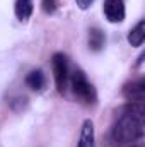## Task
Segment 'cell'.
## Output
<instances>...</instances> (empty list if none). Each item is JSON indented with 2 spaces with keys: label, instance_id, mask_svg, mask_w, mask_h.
Returning a JSON list of instances; mask_svg holds the SVG:
<instances>
[{
  "label": "cell",
  "instance_id": "5b68a950",
  "mask_svg": "<svg viewBox=\"0 0 145 147\" xmlns=\"http://www.w3.org/2000/svg\"><path fill=\"white\" fill-rule=\"evenodd\" d=\"M123 96L128 103H144L145 99V80H132L128 84H125L123 87Z\"/></svg>",
  "mask_w": 145,
  "mask_h": 147
},
{
  "label": "cell",
  "instance_id": "8fae6325",
  "mask_svg": "<svg viewBox=\"0 0 145 147\" xmlns=\"http://www.w3.org/2000/svg\"><path fill=\"white\" fill-rule=\"evenodd\" d=\"M9 106L12 108V111L21 113V111L28 110V106H29V99H28L26 96H14V98L9 99Z\"/></svg>",
  "mask_w": 145,
  "mask_h": 147
},
{
  "label": "cell",
  "instance_id": "52a82bcc",
  "mask_svg": "<svg viewBox=\"0 0 145 147\" xmlns=\"http://www.w3.org/2000/svg\"><path fill=\"white\" fill-rule=\"evenodd\" d=\"M24 82H26V86H28L31 91H34V92H41V91H44V87H46V84H48L46 75H44V72H43L41 69H34V70H31V72L26 75Z\"/></svg>",
  "mask_w": 145,
  "mask_h": 147
},
{
  "label": "cell",
  "instance_id": "3957f363",
  "mask_svg": "<svg viewBox=\"0 0 145 147\" xmlns=\"http://www.w3.org/2000/svg\"><path fill=\"white\" fill-rule=\"evenodd\" d=\"M51 69L55 77V86L60 94H65L68 89V77H70V63L67 55L63 53H53L51 57Z\"/></svg>",
  "mask_w": 145,
  "mask_h": 147
},
{
  "label": "cell",
  "instance_id": "5bb4252c",
  "mask_svg": "<svg viewBox=\"0 0 145 147\" xmlns=\"http://www.w3.org/2000/svg\"><path fill=\"white\" fill-rule=\"evenodd\" d=\"M130 147H142V146H130Z\"/></svg>",
  "mask_w": 145,
  "mask_h": 147
},
{
  "label": "cell",
  "instance_id": "ba28073f",
  "mask_svg": "<svg viewBox=\"0 0 145 147\" xmlns=\"http://www.w3.org/2000/svg\"><path fill=\"white\" fill-rule=\"evenodd\" d=\"M34 12V0H15L14 14L21 22H28Z\"/></svg>",
  "mask_w": 145,
  "mask_h": 147
},
{
  "label": "cell",
  "instance_id": "7a4b0ae2",
  "mask_svg": "<svg viewBox=\"0 0 145 147\" xmlns=\"http://www.w3.org/2000/svg\"><path fill=\"white\" fill-rule=\"evenodd\" d=\"M68 87L72 89L73 96L84 103V105H96L97 101V94H96V89L94 86L89 82L87 75L82 69L79 67H73L70 69V77H68Z\"/></svg>",
  "mask_w": 145,
  "mask_h": 147
},
{
  "label": "cell",
  "instance_id": "277c9868",
  "mask_svg": "<svg viewBox=\"0 0 145 147\" xmlns=\"http://www.w3.org/2000/svg\"><path fill=\"white\" fill-rule=\"evenodd\" d=\"M103 12H104V17L108 19V22H111V24L123 22L126 17L125 0H104Z\"/></svg>",
  "mask_w": 145,
  "mask_h": 147
},
{
  "label": "cell",
  "instance_id": "7c38bea8",
  "mask_svg": "<svg viewBox=\"0 0 145 147\" xmlns=\"http://www.w3.org/2000/svg\"><path fill=\"white\" fill-rule=\"evenodd\" d=\"M41 5H43V10H44V12L51 14V12L56 10V7H58V0H41Z\"/></svg>",
  "mask_w": 145,
  "mask_h": 147
},
{
  "label": "cell",
  "instance_id": "30bf717a",
  "mask_svg": "<svg viewBox=\"0 0 145 147\" xmlns=\"http://www.w3.org/2000/svg\"><path fill=\"white\" fill-rule=\"evenodd\" d=\"M106 45V36L99 28H91L89 29V48L92 51H101Z\"/></svg>",
  "mask_w": 145,
  "mask_h": 147
},
{
  "label": "cell",
  "instance_id": "8992f818",
  "mask_svg": "<svg viewBox=\"0 0 145 147\" xmlns=\"http://www.w3.org/2000/svg\"><path fill=\"white\" fill-rule=\"evenodd\" d=\"M77 147H96V130H94V123L91 118L82 121Z\"/></svg>",
  "mask_w": 145,
  "mask_h": 147
},
{
  "label": "cell",
  "instance_id": "4fadbf2b",
  "mask_svg": "<svg viewBox=\"0 0 145 147\" xmlns=\"http://www.w3.org/2000/svg\"><path fill=\"white\" fill-rule=\"evenodd\" d=\"M94 2H96V0H75V3H77V7H79L80 10H87Z\"/></svg>",
  "mask_w": 145,
  "mask_h": 147
},
{
  "label": "cell",
  "instance_id": "6da1fadb",
  "mask_svg": "<svg viewBox=\"0 0 145 147\" xmlns=\"http://www.w3.org/2000/svg\"><path fill=\"white\" fill-rule=\"evenodd\" d=\"M144 103H128L109 130V146L111 147H130L135 146L144 137Z\"/></svg>",
  "mask_w": 145,
  "mask_h": 147
},
{
  "label": "cell",
  "instance_id": "9c48e42d",
  "mask_svg": "<svg viewBox=\"0 0 145 147\" xmlns=\"http://www.w3.org/2000/svg\"><path fill=\"white\" fill-rule=\"evenodd\" d=\"M126 41H128L132 46H135V48H138V46L144 45V41H145V21L144 19H140V21L135 24V28L130 29V33H128V36H126Z\"/></svg>",
  "mask_w": 145,
  "mask_h": 147
}]
</instances>
